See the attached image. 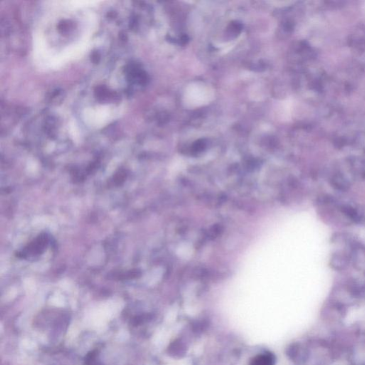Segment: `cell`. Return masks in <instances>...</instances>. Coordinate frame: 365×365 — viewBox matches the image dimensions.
Segmentation results:
<instances>
[{
	"instance_id": "obj_1",
	"label": "cell",
	"mask_w": 365,
	"mask_h": 365,
	"mask_svg": "<svg viewBox=\"0 0 365 365\" xmlns=\"http://www.w3.org/2000/svg\"><path fill=\"white\" fill-rule=\"evenodd\" d=\"M49 243L48 236L46 234H42L35 239L33 242L28 245L27 248L21 253L23 258H26L28 256H35V255L41 254L45 251Z\"/></svg>"
},
{
	"instance_id": "obj_2",
	"label": "cell",
	"mask_w": 365,
	"mask_h": 365,
	"mask_svg": "<svg viewBox=\"0 0 365 365\" xmlns=\"http://www.w3.org/2000/svg\"><path fill=\"white\" fill-rule=\"evenodd\" d=\"M275 358L271 353L260 354L252 359L249 365H274Z\"/></svg>"
},
{
	"instance_id": "obj_3",
	"label": "cell",
	"mask_w": 365,
	"mask_h": 365,
	"mask_svg": "<svg viewBox=\"0 0 365 365\" xmlns=\"http://www.w3.org/2000/svg\"><path fill=\"white\" fill-rule=\"evenodd\" d=\"M348 264L347 257L344 254H334L331 259V265L335 270H340L346 268Z\"/></svg>"
},
{
	"instance_id": "obj_4",
	"label": "cell",
	"mask_w": 365,
	"mask_h": 365,
	"mask_svg": "<svg viewBox=\"0 0 365 365\" xmlns=\"http://www.w3.org/2000/svg\"><path fill=\"white\" fill-rule=\"evenodd\" d=\"M342 211L346 215V216H347L349 219L353 220V221H356V222H358V221H360V220H359L360 219L359 215L358 214V213L356 212L353 208L350 207V206H342Z\"/></svg>"
},
{
	"instance_id": "obj_5",
	"label": "cell",
	"mask_w": 365,
	"mask_h": 365,
	"mask_svg": "<svg viewBox=\"0 0 365 365\" xmlns=\"http://www.w3.org/2000/svg\"><path fill=\"white\" fill-rule=\"evenodd\" d=\"M332 184L339 190H346L349 186L347 180L343 178V177H334L332 179Z\"/></svg>"
}]
</instances>
